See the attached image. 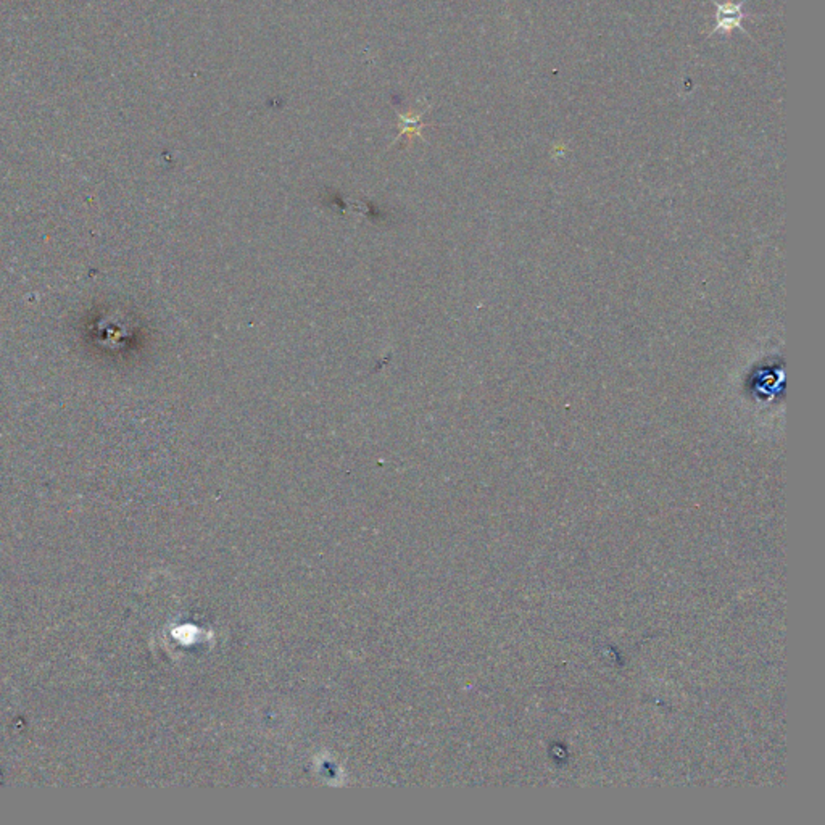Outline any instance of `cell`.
<instances>
[{"label": "cell", "instance_id": "obj_1", "mask_svg": "<svg viewBox=\"0 0 825 825\" xmlns=\"http://www.w3.org/2000/svg\"><path fill=\"white\" fill-rule=\"evenodd\" d=\"M711 4H715L716 7V26L709 31L708 38H711L716 32H722V34H730L734 30H740L742 32L746 31L745 28L742 26V22L748 18L745 12H743V5L746 4V0H740V2H717V0H711ZM750 36V34H748Z\"/></svg>", "mask_w": 825, "mask_h": 825}, {"label": "cell", "instance_id": "obj_2", "mask_svg": "<svg viewBox=\"0 0 825 825\" xmlns=\"http://www.w3.org/2000/svg\"><path fill=\"white\" fill-rule=\"evenodd\" d=\"M426 110H428V109H424V110L420 111V113H418V115H414V117H410V115H400V113H397L398 129H400V133H398L395 143H397L400 137H404L405 135H408V137H412V135H421V129L426 126V123H422L421 118H422V115L426 113Z\"/></svg>", "mask_w": 825, "mask_h": 825}]
</instances>
